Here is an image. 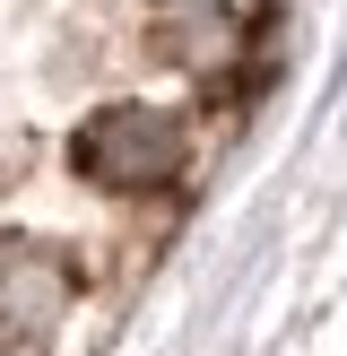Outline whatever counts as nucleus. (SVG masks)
Wrapping results in <instances>:
<instances>
[{"mask_svg":"<svg viewBox=\"0 0 347 356\" xmlns=\"http://www.w3.org/2000/svg\"><path fill=\"white\" fill-rule=\"evenodd\" d=\"M69 174L96 191H165L183 174V122L156 104H104L69 131Z\"/></svg>","mask_w":347,"mask_h":356,"instance_id":"f257e3e1","label":"nucleus"},{"mask_svg":"<svg viewBox=\"0 0 347 356\" xmlns=\"http://www.w3.org/2000/svg\"><path fill=\"white\" fill-rule=\"evenodd\" d=\"M69 296H78V261L61 243H35V235L0 243V348H44Z\"/></svg>","mask_w":347,"mask_h":356,"instance_id":"f03ea898","label":"nucleus"},{"mask_svg":"<svg viewBox=\"0 0 347 356\" xmlns=\"http://www.w3.org/2000/svg\"><path fill=\"white\" fill-rule=\"evenodd\" d=\"M243 52V17L217 9V0H165L156 9V61L191 70V79H217V70H235Z\"/></svg>","mask_w":347,"mask_h":356,"instance_id":"7ed1b4c3","label":"nucleus"}]
</instances>
